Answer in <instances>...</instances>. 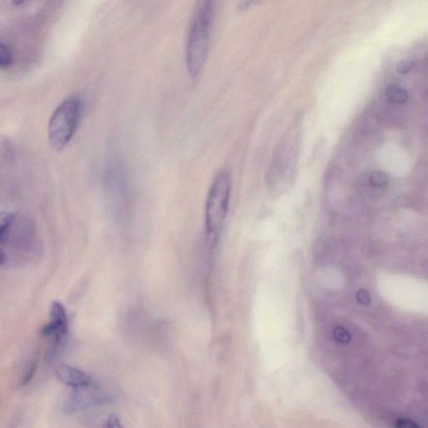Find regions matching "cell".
I'll return each instance as SVG.
<instances>
[{
	"instance_id": "6da1fadb",
	"label": "cell",
	"mask_w": 428,
	"mask_h": 428,
	"mask_svg": "<svg viewBox=\"0 0 428 428\" xmlns=\"http://www.w3.org/2000/svg\"><path fill=\"white\" fill-rule=\"evenodd\" d=\"M0 244L2 266L28 265L41 256L42 243L36 225L21 214L2 215Z\"/></svg>"
},
{
	"instance_id": "7a4b0ae2",
	"label": "cell",
	"mask_w": 428,
	"mask_h": 428,
	"mask_svg": "<svg viewBox=\"0 0 428 428\" xmlns=\"http://www.w3.org/2000/svg\"><path fill=\"white\" fill-rule=\"evenodd\" d=\"M214 18V4L212 1L199 3L192 18L186 45V64L192 78L199 77L208 59Z\"/></svg>"
},
{
	"instance_id": "3957f363",
	"label": "cell",
	"mask_w": 428,
	"mask_h": 428,
	"mask_svg": "<svg viewBox=\"0 0 428 428\" xmlns=\"http://www.w3.org/2000/svg\"><path fill=\"white\" fill-rule=\"evenodd\" d=\"M82 101L70 96L55 108L48 124L49 142L54 149L60 150L72 139L78 128L82 113Z\"/></svg>"
},
{
	"instance_id": "277c9868",
	"label": "cell",
	"mask_w": 428,
	"mask_h": 428,
	"mask_svg": "<svg viewBox=\"0 0 428 428\" xmlns=\"http://www.w3.org/2000/svg\"><path fill=\"white\" fill-rule=\"evenodd\" d=\"M230 194H231V181L229 174L226 171L219 172L209 192L206 202V230L209 239L219 236L227 217Z\"/></svg>"
},
{
	"instance_id": "5b68a950",
	"label": "cell",
	"mask_w": 428,
	"mask_h": 428,
	"mask_svg": "<svg viewBox=\"0 0 428 428\" xmlns=\"http://www.w3.org/2000/svg\"><path fill=\"white\" fill-rule=\"evenodd\" d=\"M40 335L46 341L45 357L55 361L62 352L69 336V319L64 305L58 301L51 304L50 321L42 329Z\"/></svg>"
},
{
	"instance_id": "8992f818",
	"label": "cell",
	"mask_w": 428,
	"mask_h": 428,
	"mask_svg": "<svg viewBox=\"0 0 428 428\" xmlns=\"http://www.w3.org/2000/svg\"><path fill=\"white\" fill-rule=\"evenodd\" d=\"M300 135L298 124H295L291 126L284 135L283 139L280 141L270 168L275 175L278 172L285 173V175L292 172L299 153Z\"/></svg>"
},
{
	"instance_id": "52a82bcc",
	"label": "cell",
	"mask_w": 428,
	"mask_h": 428,
	"mask_svg": "<svg viewBox=\"0 0 428 428\" xmlns=\"http://www.w3.org/2000/svg\"><path fill=\"white\" fill-rule=\"evenodd\" d=\"M110 396L98 387L97 384L91 387L73 389L65 402V410L77 412L92 407L101 405L109 401Z\"/></svg>"
},
{
	"instance_id": "ba28073f",
	"label": "cell",
	"mask_w": 428,
	"mask_h": 428,
	"mask_svg": "<svg viewBox=\"0 0 428 428\" xmlns=\"http://www.w3.org/2000/svg\"><path fill=\"white\" fill-rule=\"evenodd\" d=\"M55 375L60 383L72 389L91 387L96 384L90 375L69 365H60L55 371Z\"/></svg>"
},
{
	"instance_id": "9c48e42d",
	"label": "cell",
	"mask_w": 428,
	"mask_h": 428,
	"mask_svg": "<svg viewBox=\"0 0 428 428\" xmlns=\"http://www.w3.org/2000/svg\"><path fill=\"white\" fill-rule=\"evenodd\" d=\"M387 96L390 101L399 103V104L406 102L408 98L407 92L396 84H391L387 88Z\"/></svg>"
},
{
	"instance_id": "30bf717a",
	"label": "cell",
	"mask_w": 428,
	"mask_h": 428,
	"mask_svg": "<svg viewBox=\"0 0 428 428\" xmlns=\"http://www.w3.org/2000/svg\"><path fill=\"white\" fill-rule=\"evenodd\" d=\"M13 53L7 44H4L3 41L0 42V67L2 69H9L13 65Z\"/></svg>"
},
{
	"instance_id": "8fae6325",
	"label": "cell",
	"mask_w": 428,
	"mask_h": 428,
	"mask_svg": "<svg viewBox=\"0 0 428 428\" xmlns=\"http://www.w3.org/2000/svg\"><path fill=\"white\" fill-rule=\"evenodd\" d=\"M369 180L371 185L376 187H383L388 183V177L387 174L383 172H374L371 173Z\"/></svg>"
},
{
	"instance_id": "7c38bea8",
	"label": "cell",
	"mask_w": 428,
	"mask_h": 428,
	"mask_svg": "<svg viewBox=\"0 0 428 428\" xmlns=\"http://www.w3.org/2000/svg\"><path fill=\"white\" fill-rule=\"evenodd\" d=\"M102 428H124L119 417L116 415H110L103 423Z\"/></svg>"
},
{
	"instance_id": "4fadbf2b",
	"label": "cell",
	"mask_w": 428,
	"mask_h": 428,
	"mask_svg": "<svg viewBox=\"0 0 428 428\" xmlns=\"http://www.w3.org/2000/svg\"><path fill=\"white\" fill-rule=\"evenodd\" d=\"M415 67V63L412 60H403L397 65V72L400 74H407Z\"/></svg>"
},
{
	"instance_id": "5bb4252c",
	"label": "cell",
	"mask_w": 428,
	"mask_h": 428,
	"mask_svg": "<svg viewBox=\"0 0 428 428\" xmlns=\"http://www.w3.org/2000/svg\"><path fill=\"white\" fill-rule=\"evenodd\" d=\"M357 299H358L359 302L364 305H368L371 302L370 295L368 291L364 290H361L357 294Z\"/></svg>"
},
{
	"instance_id": "9a60e30c",
	"label": "cell",
	"mask_w": 428,
	"mask_h": 428,
	"mask_svg": "<svg viewBox=\"0 0 428 428\" xmlns=\"http://www.w3.org/2000/svg\"><path fill=\"white\" fill-rule=\"evenodd\" d=\"M336 336L338 340L343 343L349 341L351 339L349 333L345 330H343V329H339Z\"/></svg>"
},
{
	"instance_id": "2e32d148",
	"label": "cell",
	"mask_w": 428,
	"mask_h": 428,
	"mask_svg": "<svg viewBox=\"0 0 428 428\" xmlns=\"http://www.w3.org/2000/svg\"><path fill=\"white\" fill-rule=\"evenodd\" d=\"M23 3H25V1H13V4H15V6H21Z\"/></svg>"
}]
</instances>
